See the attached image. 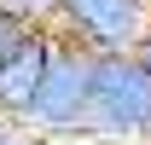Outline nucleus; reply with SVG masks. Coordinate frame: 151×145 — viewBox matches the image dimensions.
I'll use <instances>...</instances> for the list:
<instances>
[{"label": "nucleus", "mask_w": 151, "mask_h": 145, "mask_svg": "<svg viewBox=\"0 0 151 145\" xmlns=\"http://www.w3.org/2000/svg\"><path fill=\"white\" fill-rule=\"evenodd\" d=\"M145 139H151V122H145Z\"/></svg>", "instance_id": "nucleus-10"}, {"label": "nucleus", "mask_w": 151, "mask_h": 145, "mask_svg": "<svg viewBox=\"0 0 151 145\" xmlns=\"http://www.w3.org/2000/svg\"><path fill=\"white\" fill-rule=\"evenodd\" d=\"M52 47H58L52 29H29L12 52L0 58V122H6V128H23V122H29V105H35L41 81H47Z\"/></svg>", "instance_id": "nucleus-4"}, {"label": "nucleus", "mask_w": 151, "mask_h": 145, "mask_svg": "<svg viewBox=\"0 0 151 145\" xmlns=\"http://www.w3.org/2000/svg\"><path fill=\"white\" fill-rule=\"evenodd\" d=\"M134 64H139V70L151 75V29H145V35H139V47H134Z\"/></svg>", "instance_id": "nucleus-7"}, {"label": "nucleus", "mask_w": 151, "mask_h": 145, "mask_svg": "<svg viewBox=\"0 0 151 145\" xmlns=\"http://www.w3.org/2000/svg\"><path fill=\"white\" fill-rule=\"evenodd\" d=\"M87 81H93V52L58 41V47H52V64H47V81H41L35 105H29L23 134L76 145L81 134H87Z\"/></svg>", "instance_id": "nucleus-2"}, {"label": "nucleus", "mask_w": 151, "mask_h": 145, "mask_svg": "<svg viewBox=\"0 0 151 145\" xmlns=\"http://www.w3.org/2000/svg\"><path fill=\"white\" fill-rule=\"evenodd\" d=\"M0 145H29V134L23 128H0Z\"/></svg>", "instance_id": "nucleus-8"}, {"label": "nucleus", "mask_w": 151, "mask_h": 145, "mask_svg": "<svg viewBox=\"0 0 151 145\" xmlns=\"http://www.w3.org/2000/svg\"><path fill=\"white\" fill-rule=\"evenodd\" d=\"M0 128H6V122H0Z\"/></svg>", "instance_id": "nucleus-12"}, {"label": "nucleus", "mask_w": 151, "mask_h": 145, "mask_svg": "<svg viewBox=\"0 0 151 145\" xmlns=\"http://www.w3.org/2000/svg\"><path fill=\"white\" fill-rule=\"evenodd\" d=\"M0 12H6V18H18L23 29H52L58 0H0Z\"/></svg>", "instance_id": "nucleus-5"}, {"label": "nucleus", "mask_w": 151, "mask_h": 145, "mask_svg": "<svg viewBox=\"0 0 151 145\" xmlns=\"http://www.w3.org/2000/svg\"><path fill=\"white\" fill-rule=\"evenodd\" d=\"M145 29H151L145 0H58V12H52V35L93 58L134 52Z\"/></svg>", "instance_id": "nucleus-3"}, {"label": "nucleus", "mask_w": 151, "mask_h": 145, "mask_svg": "<svg viewBox=\"0 0 151 145\" xmlns=\"http://www.w3.org/2000/svg\"><path fill=\"white\" fill-rule=\"evenodd\" d=\"M145 12H151V0H145Z\"/></svg>", "instance_id": "nucleus-11"}, {"label": "nucleus", "mask_w": 151, "mask_h": 145, "mask_svg": "<svg viewBox=\"0 0 151 145\" xmlns=\"http://www.w3.org/2000/svg\"><path fill=\"white\" fill-rule=\"evenodd\" d=\"M29 145H64V139H35V134H29Z\"/></svg>", "instance_id": "nucleus-9"}, {"label": "nucleus", "mask_w": 151, "mask_h": 145, "mask_svg": "<svg viewBox=\"0 0 151 145\" xmlns=\"http://www.w3.org/2000/svg\"><path fill=\"white\" fill-rule=\"evenodd\" d=\"M151 122V75L134 64V52L93 58V81H87V145H134L145 139Z\"/></svg>", "instance_id": "nucleus-1"}, {"label": "nucleus", "mask_w": 151, "mask_h": 145, "mask_svg": "<svg viewBox=\"0 0 151 145\" xmlns=\"http://www.w3.org/2000/svg\"><path fill=\"white\" fill-rule=\"evenodd\" d=\"M23 35H29V29H23V23H18V18H6V12H0V58L12 52V47H18V41H23Z\"/></svg>", "instance_id": "nucleus-6"}]
</instances>
